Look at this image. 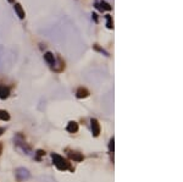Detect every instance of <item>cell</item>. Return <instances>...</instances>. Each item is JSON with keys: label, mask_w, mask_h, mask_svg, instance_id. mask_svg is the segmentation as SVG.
Masks as SVG:
<instances>
[{"label": "cell", "mask_w": 183, "mask_h": 182, "mask_svg": "<svg viewBox=\"0 0 183 182\" xmlns=\"http://www.w3.org/2000/svg\"><path fill=\"white\" fill-rule=\"evenodd\" d=\"M52 158V160H54V165L59 169V170H72V167H71V164L66 160V159H64V158L61 155H59V154H52L51 155Z\"/></svg>", "instance_id": "1"}, {"label": "cell", "mask_w": 183, "mask_h": 182, "mask_svg": "<svg viewBox=\"0 0 183 182\" xmlns=\"http://www.w3.org/2000/svg\"><path fill=\"white\" fill-rule=\"evenodd\" d=\"M90 124H92V132H93V136L94 137H98L99 133H100V125L97 119H92L90 120Z\"/></svg>", "instance_id": "2"}, {"label": "cell", "mask_w": 183, "mask_h": 182, "mask_svg": "<svg viewBox=\"0 0 183 182\" xmlns=\"http://www.w3.org/2000/svg\"><path fill=\"white\" fill-rule=\"evenodd\" d=\"M16 176H17V179H19L20 181H23V180H26V179L29 177V172L27 171L26 169H17Z\"/></svg>", "instance_id": "3"}, {"label": "cell", "mask_w": 183, "mask_h": 182, "mask_svg": "<svg viewBox=\"0 0 183 182\" xmlns=\"http://www.w3.org/2000/svg\"><path fill=\"white\" fill-rule=\"evenodd\" d=\"M14 9H15V11H16V14H17V16L20 17L21 20H23L25 19V16H26V14H25V10L22 9V6H21V4H19V3H16L15 5H14Z\"/></svg>", "instance_id": "4"}, {"label": "cell", "mask_w": 183, "mask_h": 182, "mask_svg": "<svg viewBox=\"0 0 183 182\" xmlns=\"http://www.w3.org/2000/svg\"><path fill=\"white\" fill-rule=\"evenodd\" d=\"M95 8H97L98 10H100V11H104V10H106V11H110L111 9H113V8H111L108 3H105V1L95 3Z\"/></svg>", "instance_id": "5"}, {"label": "cell", "mask_w": 183, "mask_h": 182, "mask_svg": "<svg viewBox=\"0 0 183 182\" xmlns=\"http://www.w3.org/2000/svg\"><path fill=\"white\" fill-rule=\"evenodd\" d=\"M44 59H45V61L48 62L49 65H51V66L55 65V57H54V54H52V53H50V51L45 53V54H44Z\"/></svg>", "instance_id": "6"}, {"label": "cell", "mask_w": 183, "mask_h": 182, "mask_svg": "<svg viewBox=\"0 0 183 182\" xmlns=\"http://www.w3.org/2000/svg\"><path fill=\"white\" fill-rule=\"evenodd\" d=\"M70 159H72L75 161H82L83 160V155H82L81 153H78V152H71V153L68 154Z\"/></svg>", "instance_id": "7"}, {"label": "cell", "mask_w": 183, "mask_h": 182, "mask_svg": "<svg viewBox=\"0 0 183 182\" xmlns=\"http://www.w3.org/2000/svg\"><path fill=\"white\" fill-rule=\"evenodd\" d=\"M77 98H87L88 95H89V92H88V89L87 88H83V87H81V88H78V91H77Z\"/></svg>", "instance_id": "8"}, {"label": "cell", "mask_w": 183, "mask_h": 182, "mask_svg": "<svg viewBox=\"0 0 183 182\" xmlns=\"http://www.w3.org/2000/svg\"><path fill=\"white\" fill-rule=\"evenodd\" d=\"M66 130H67L68 132H71V133L77 132V131H78V124H77V122H75V121H71L70 124L67 125Z\"/></svg>", "instance_id": "9"}, {"label": "cell", "mask_w": 183, "mask_h": 182, "mask_svg": "<svg viewBox=\"0 0 183 182\" xmlns=\"http://www.w3.org/2000/svg\"><path fill=\"white\" fill-rule=\"evenodd\" d=\"M10 94V91H9V88L8 87H5V86H1L0 84V99H5V98H8Z\"/></svg>", "instance_id": "10"}, {"label": "cell", "mask_w": 183, "mask_h": 182, "mask_svg": "<svg viewBox=\"0 0 183 182\" xmlns=\"http://www.w3.org/2000/svg\"><path fill=\"white\" fill-rule=\"evenodd\" d=\"M105 19H106V27L110 28V29L114 28V26H113V17H111L110 15H106Z\"/></svg>", "instance_id": "11"}, {"label": "cell", "mask_w": 183, "mask_h": 182, "mask_svg": "<svg viewBox=\"0 0 183 182\" xmlns=\"http://www.w3.org/2000/svg\"><path fill=\"white\" fill-rule=\"evenodd\" d=\"M10 119V115L8 114V111H5V110H0V120H5V121H8Z\"/></svg>", "instance_id": "12"}, {"label": "cell", "mask_w": 183, "mask_h": 182, "mask_svg": "<svg viewBox=\"0 0 183 182\" xmlns=\"http://www.w3.org/2000/svg\"><path fill=\"white\" fill-rule=\"evenodd\" d=\"M93 48H94V49H95V50H98V51H100V53H104V54H105L106 56H108V55H109V54H108V53H106V51H105L104 49H102V48H100V46H98L97 44H95V45H94V46H93Z\"/></svg>", "instance_id": "13"}, {"label": "cell", "mask_w": 183, "mask_h": 182, "mask_svg": "<svg viewBox=\"0 0 183 182\" xmlns=\"http://www.w3.org/2000/svg\"><path fill=\"white\" fill-rule=\"evenodd\" d=\"M42 155H45V152H43V150H38L37 152V156H35V159L37 160H40V156Z\"/></svg>", "instance_id": "14"}, {"label": "cell", "mask_w": 183, "mask_h": 182, "mask_svg": "<svg viewBox=\"0 0 183 182\" xmlns=\"http://www.w3.org/2000/svg\"><path fill=\"white\" fill-rule=\"evenodd\" d=\"M109 149H110V152H114V138L110 140V144H109Z\"/></svg>", "instance_id": "15"}, {"label": "cell", "mask_w": 183, "mask_h": 182, "mask_svg": "<svg viewBox=\"0 0 183 182\" xmlns=\"http://www.w3.org/2000/svg\"><path fill=\"white\" fill-rule=\"evenodd\" d=\"M92 17H93V20H94V21L98 22V15H97V14H93V15H92Z\"/></svg>", "instance_id": "16"}, {"label": "cell", "mask_w": 183, "mask_h": 182, "mask_svg": "<svg viewBox=\"0 0 183 182\" xmlns=\"http://www.w3.org/2000/svg\"><path fill=\"white\" fill-rule=\"evenodd\" d=\"M4 131H5V130H4V128H3V127H0V136H1V134L4 133Z\"/></svg>", "instance_id": "17"}, {"label": "cell", "mask_w": 183, "mask_h": 182, "mask_svg": "<svg viewBox=\"0 0 183 182\" xmlns=\"http://www.w3.org/2000/svg\"><path fill=\"white\" fill-rule=\"evenodd\" d=\"M1 153H3V144L0 143V155H1Z\"/></svg>", "instance_id": "18"}, {"label": "cell", "mask_w": 183, "mask_h": 182, "mask_svg": "<svg viewBox=\"0 0 183 182\" xmlns=\"http://www.w3.org/2000/svg\"><path fill=\"white\" fill-rule=\"evenodd\" d=\"M8 1H9V3H14V0H8Z\"/></svg>", "instance_id": "19"}]
</instances>
